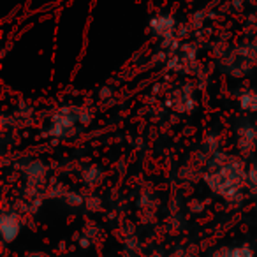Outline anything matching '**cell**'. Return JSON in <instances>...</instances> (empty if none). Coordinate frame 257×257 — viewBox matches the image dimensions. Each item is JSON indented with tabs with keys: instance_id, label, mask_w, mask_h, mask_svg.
Listing matches in <instances>:
<instances>
[{
	"instance_id": "obj_5",
	"label": "cell",
	"mask_w": 257,
	"mask_h": 257,
	"mask_svg": "<svg viewBox=\"0 0 257 257\" xmlns=\"http://www.w3.org/2000/svg\"><path fill=\"white\" fill-rule=\"evenodd\" d=\"M22 231V220L15 211H4L0 217V232L4 243H13Z\"/></svg>"
},
{
	"instance_id": "obj_4",
	"label": "cell",
	"mask_w": 257,
	"mask_h": 257,
	"mask_svg": "<svg viewBox=\"0 0 257 257\" xmlns=\"http://www.w3.org/2000/svg\"><path fill=\"white\" fill-rule=\"evenodd\" d=\"M150 30L159 37V39L168 43V41L173 39V36H175L176 22L171 15H159V16H155V18H152Z\"/></svg>"
},
{
	"instance_id": "obj_6",
	"label": "cell",
	"mask_w": 257,
	"mask_h": 257,
	"mask_svg": "<svg viewBox=\"0 0 257 257\" xmlns=\"http://www.w3.org/2000/svg\"><path fill=\"white\" fill-rule=\"evenodd\" d=\"M257 147V127L252 123H245L238 127V148L241 154L248 155Z\"/></svg>"
},
{
	"instance_id": "obj_2",
	"label": "cell",
	"mask_w": 257,
	"mask_h": 257,
	"mask_svg": "<svg viewBox=\"0 0 257 257\" xmlns=\"http://www.w3.org/2000/svg\"><path fill=\"white\" fill-rule=\"evenodd\" d=\"M79 113H81V107H60L51 116L48 134L53 138H64L67 134H71L76 123L81 121L79 120Z\"/></svg>"
},
{
	"instance_id": "obj_7",
	"label": "cell",
	"mask_w": 257,
	"mask_h": 257,
	"mask_svg": "<svg viewBox=\"0 0 257 257\" xmlns=\"http://www.w3.org/2000/svg\"><path fill=\"white\" fill-rule=\"evenodd\" d=\"M23 175H25V180L30 187H41L44 183V180H46L48 168L41 161H34L27 166Z\"/></svg>"
},
{
	"instance_id": "obj_3",
	"label": "cell",
	"mask_w": 257,
	"mask_h": 257,
	"mask_svg": "<svg viewBox=\"0 0 257 257\" xmlns=\"http://www.w3.org/2000/svg\"><path fill=\"white\" fill-rule=\"evenodd\" d=\"M166 106L171 107L176 113H190L196 107V99H194L192 85H182L178 88L171 90L166 99Z\"/></svg>"
},
{
	"instance_id": "obj_8",
	"label": "cell",
	"mask_w": 257,
	"mask_h": 257,
	"mask_svg": "<svg viewBox=\"0 0 257 257\" xmlns=\"http://www.w3.org/2000/svg\"><path fill=\"white\" fill-rule=\"evenodd\" d=\"M239 107L248 113H255L257 111V92L252 88H246L239 93Z\"/></svg>"
},
{
	"instance_id": "obj_13",
	"label": "cell",
	"mask_w": 257,
	"mask_h": 257,
	"mask_svg": "<svg viewBox=\"0 0 257 257\" xmlns=\"http://www.w3.org/2000/svg\"><path fill=\"white\" fill-rule=\"evenodd\" d=\"M169 257H185V252H182V253H173V255H169Z\"/></svg>"
},
{
	"instance_id": "obj_1",
	"label": "cell",
	"mask_w": 257,
	"mask_h": 257,
	"mask_svg": "<svg viewBox=\"0 0 257 257\" xmlns=\"http://www.w3.org/2000/svg\"><path fill=\"white\" fill-rule=\"evenodd\" d=\"M204 183L217 196L227 201H239L243 196V189L248 187V175L241 161L229 154L215 152L208 161Z\"/></svg>"
},
{
	"instance_id": "obj_10",
	"label": "cell",
	"mask_w": 257,
	"mask_h": 257,
	"mask_svg": "<svg viewBox=\"0 0 257 257\" xmlns=\"http://www.w3.org/2000/svg\"><path fill=\"white\" fill-rule=\"evenodd\" d=\"M217 257H253V252L250 250L248 245H241V246H232V248L222 250V255Z\"/></svg>"
},
{
	"instance_id": "obj_12",
	"label": "cell",
	"mask_w": 257,
	"mask_h": 257,
	"mask_svg": "<svg viewBox=\"0 0 257 257\" xmlns=\"http://www.w3.org/2000/svg\"><path fill=\"white\" fill-rule=\"evenodd\" d=\"M25 257H48V255L43 252H30V253H27Z\"/></svg>"
},
{
	"instance_id": "obj_9",
	"label": "cell",
	"mask_w": 257,
	"mask_h": 257,
	"mask_svg": "<svg viewBox=\"0 0 257 257\" xmlns=\"http://www.w3.org/2000/svg\"><path fill=\"white\" fill-rule=\"evenodd\" d=\"M100 178H102V171L97 166H88V168L83 169V182L88 187H97Z\"/></svg>"
},
{
	"instance_id": "obj_11",
	"label": "cell",
	"mask_w": 257,
	"mask_h": 257,
	"mask_svg": "<svg viewBox=\"0 0 257 257\" xmlns=\"http://www.w3.org/2000/svg\"><path fill=\"white\" fill-rule=\"evenodd\" d=\"M246 175H248V187L253 192V190H257V162L250 166L248 171H246Z\"/></svg>"
}]
</instances>
